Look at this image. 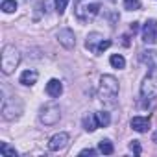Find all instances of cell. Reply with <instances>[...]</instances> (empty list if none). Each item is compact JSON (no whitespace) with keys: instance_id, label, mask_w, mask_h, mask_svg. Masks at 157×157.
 Returning <instances> with one entry per match:
<instances>
[{"instance_id":"cell-27","label":"cell","mask_w":157,"mask_h":157,"mask_svg":"<svg viewBox=\"0 0 157 157\" xmlns=\"http://www.w3.org/2000/svg\"><path fill=\"white\" fill-rule=\"evenodd\" d=\"M151 140H153V142H155V144H157V131H155V133H153V137H151Z\"/></svg>"},{"instance_id":"cell-1","label":"cell","mask_w":157,"mask_h":157,"mask_svg":"<svg viewBox=\"0 0 157 157\" xmlns=\"http://www.w3.org/2000/svg\"><path fill=\"white\" fill-rule=\"evenodd\" d=\"M117 96H118V82L111 74H104L100 78V87H98V98L104 102L107 107L117 105Z\"/></svg>"},{"instance_id":"cell-8","label":"cell","mask_w":157,"mask_h":157,"mask_svg":"<svg viewBox=\"0 0 157 157\" xmlns=\"http://www.w3.org/2000/svg\"><path fill=\"white\" fill-rule=\"evenodd\" d=\"M56 39H57V43H59L61 46H65V48H68V50L76 46V35H74V32L68 30V28L59 30V32L56 33Z\"/></svg>"},{"instance_id":"cell-26","label":"cell","mask_w":157,"mask_h":157,"mask_svg":"<svg viewBox=\"0 0 157 157\" xmlns=\"http://www.w3.org/2000/svg\"><path fill=\"white\" fill-rule=\"evenodd\" d=\"M137 30H139V22H133V24H131V32H133V33H135V32H137Z\"/></svg>"},{"instance_id":"cell-4","label":"cell","mask_w":157,"mask_h":157,"mask_svg":"<svg viewBox=\"0 0 157 157\" xmlns=\"http://www.w3.org/2000/svg\"><path fill=\"white\" fill-rule=\"evenodd\" d=\"M22 109H24L22 100L17 96H10L2 104V118L4 120H15L22 115Z\"/></svg>"},{"instance_id":"cell-9","label":"cell","mask_w":157,"mask_h":157,"mask_svg":"<svg viewBox=\"0 0 157 157\" xmlns=\"http://www.w3.org/2000/svg\"><path fill=\"white\" fill-rule=\"evenodd\" d=\"M67 142H68V133L59 131V133H56V135L48 140V148H50L52 151H57V150L65 148V146H67Z\"/></svg>"},{"instance_id":"cell-24","label":"cell","mask_w":157,"mask_h":157,"mask_svg":"<svg viewBox=\"0 0 157 157\" xmlns=\"http://www.w3.org/2000/svg\"><path fill=\"white\" fill-rule=\"evenodd\" d=\"M153 54H155V52H151V50H150V52H140V59H142V61H151V59H153Z\"/></svg>"},{"instance_id":"cell-23","label":"cell","mask_w":157,"mask_h":157,"mask_svg":"<svg viewBox=\"0 0 157 157\" xmlns=\"http://www.w3.org/2000/svg\"><path fill=\"white\" fill-rule=\"evenodd\" d=\"M129 150H131L135 155H140V151H142L140 142H139V140H131V142H129Z\"/></svg>"},{"instance_id":"cell-14","label":"cell","mask_w":157,"mask_h":157,"mask_svg":"<svg viewBox=\"0 0 157 157\" xmlns=\"http://www.w3.org/2000/svg\"><path fill=\"white\" fill-rule=\"evenodd\" d=\"M104 41V35L102 33H89V37H87V43H85V46L91 50V52H96V43H102Z\"/></svg>"},{"instance_id":"cell-21","label":"cell","mask_w":157,"mask_h":157,"mask_svg":"<svg viewBox=\"0 0 157 157\" xmlns=\"http://www.w3.org/2000/svg\"><path fill=\"white\" fill-rule=\"evenodd\" d=\"M68 2H70V0H56V11L59 15H63L65 10H67V6H68Z\"/></svg>"},{"instance_id":"cell-10","label":"cell","mask_w":157,"mask_h":157,"mask_svg":"<svg viewBox=\"0 0 157 157\" xmlns=\"http://www.w3.org/2000/svg\"><path fill=\"white\" fill-rule=\"evenodd\" d=\"M129 124H131V128H133L135 131H139V133H146V131L150 129V118H148V117H133Z\"/></svg>"},{"instance_id":"cell-7","label":"cell","mask_w":157,"mask_h":157,"mask_svg":"<svg viewBox=\"0 0 157 157\" xmlns=\"http://www.w3.org/2000/svg\"><path fill=\"white\" fill-rule=\"evenodd\" d=\"M142 41L146 44H155L157 43V21L150 19L142 26Z\"/></svg>"},{"instance_id":"cell-6","label":"cell","mask_w":157,"mask_h":157,"mask_svg":"<svg viewBox=\"0 0 157 157\" xmlns=\"http://www.w3.org/2000/svg\"><path fill=\"white\" fill-rule=\"evenodd\" d=\"M39 118H41V122H43L44 126H54V124L59 122L61 111H59V107H57L56 104H46V105L41 109Z\"/></svg>"},{"instance_id":"cell-17","label":"cell","mask_w":157,"mask_h":157,"mask_svg":"<svg viewBox=\"0 0 157 157\" xmlns=\"http://www.w3.org/2000/svg\"><path fill=\"white\" fill-rule=\"evenodd\" d=\"M0 153H2L4 157H17L15 148H11L8 142H0Z\"/></svg>"},{"instance_id":"cell-12","label":"cell","mask_w":157,"mask_h":157,"mask_svg":"<svg viewBox=\"0 0 157 157\" xmlns=\"http://www.w3.org/2000/svg\"><path fill=\"white\" fill-rule=\"evenodd\" d=\"M37 78H39V74H37V70H24L22 74H21V78H19V82L22 83V85H26V87H32L33 83H37Z\"/></svg>"},{"instance_id":"cell-3","label":"cell","mask_w":157,"mask_h":157,"mask_svg":"<svg viewBox=\"0 0 157 157\" xmlns=\"http://www.w3.org/2000/svg\"><path fill=\"white\" fill-rule=\"evenodd\" d=\"M21 63V52L13 46V44H6L2 48V57H0V67H2L4 74H11L15 72V68Z\"/></svg>"},{"instance_id":"cell-18","label":"cell","mask_w":157,"mask_h":157,"mask_svg":"<svg viewBox=\"0 0 157 157\" xmlns=\"http://www.w3.org/2000/svg\"><path fill=\"white\" fill-rule=\"evenodd\" d=\"M96 118H98V124H100V128H105V126H109V122H111V117H109V113H107V111L96 113Z\"/></svg>"},{"instance_id":"cell-2","label":"cell","mask_w":157,"mask_h":157,"mask_svg":"<svg viewBox=\"0 0 157 157\" xmlns=\"http://www.w3.org/2000/svg\"><path fill=\"white\" fill-rule=\"evenodd\" d=\"M102 2L100 0H76L74 4V13L78 17V21L82 22H91L94 21V17L100 13Z\"/></svg>"},{"instance_id":"cell-20","label":"cell","mask_w":157,"mask_h":157,"mask_svg":"<svg viewBox=\"0 0 157 157\" xmlns=\"http://www.w3.org/2000/svg\"><path fill=\"white\" fill-rule=\"evenodd\" d=\"M124 8L129 10V11H135V10L140 8V2L139 0H124Z\"/></svg>"},{"instance_id":"cell-16","label":"cell","mask_w":157,"mask_h":157,"mask_svg":"<svg viewBox=\"0 0 157 157\" xmlns=\"http://www.w3.org/2000/svg\"><path fill=\"white\" fill-rule=\"evenodd\" d=\"M109 63H111V67H115V68H124V67H126V59H124V56H120V54H113V56L109 57Z\"/></svg>"},{"instance_id":"cell-15","label":"cell","mask_w":157,"mask_h":157,"mask_svg":"<svg viewBox=\"0 0 157 157\" xmlns=\"http://www.w3.org/2000/svg\"><path fill=\"white\" fill-rule=\"evenodd\" d=\"M98 151L100 153H104V155H111L113 151H115V148H113V144H111V140H100L98 142Z\"/></svg>"},{"instance_id":"cell-5","label":"cell","mask_w":157,"mask_h":157,"mask_svg":"<svg viewBox=\"0 0 157 157\" xmlns=\"http://www.w3.org/2000/svg\"><path fill=\"white\" fill-rule=\"evenodd\" d=\"M140 96L144 100L157 98V68L151 67L150 74L142 80V83H140Z\"/></svg>"},{"instance_id":"cell-25","label":"cell","mask_w":157,"mask_h":157,"mask_svg":"<svg viewBox=\"0 0 157 157\" xmlns=\"http://www.w3.org/2000/svg\"><path fill=\"white\" fill-rule=\"evenodd\" d=\"M80 155H96V150H93V148H85V150L80 151Z\"/></svg>"},{"instance_id":"cell-11","label":"cell","mask_w":157,"mask_h":157,"mask_svg":"<svg viewBox=\"0 0 157 157\" xmlns=\"http://www.w3.org/2000/svg\"><path fill=\"white\" fill-rule=\"evenodd\" d=\"M63 93V83L59 82V80H50L48 83H46V94L48 96H52V98H59V94Z\"/></svg>"},{"instance_id":"cell-22","label":"cell","mask_w":157,"mask_h":157,"mask_svg":"<svg viewBox=\"0 0 157 157\" xmlns=\"http://www.w3.org/2000/svg\"><path fill=\"white\" fill-rule=\"evenodd\" d=\"M109 46H111V41H109V39H104V41L96 46V52H94V54H102V52H104V50H107Z\"/></svg>"},{"instance_id":"cell-19","label":"cell","mask_w":157,"mask_h":157,"mask_svg":"<svg viewBox=\"0 0 157 157\" xmlns=\"http://www.w3.org/2000/svg\"><path fill=\"white\" fill-rule=\"evenodd\" d=\"M17 10V2L15 0H4L2 2V11L4 13H13Z\"/></svg>"},{"instance_id":"cell-13","label":"cell","mask_w":157,"mask_h":157,"mask_svg":"<svg viewBox=\"0 0 157 157\" xmlns=\"http://www.w3.org/2000/svg\"><path fill=\"white\" fill-rule=\"evenodd\" d=\"M83 128H85L87 131H94V129L100 128L98 118H96V113H89V115L83 118Z\"/></svg>"}]
</instances>
